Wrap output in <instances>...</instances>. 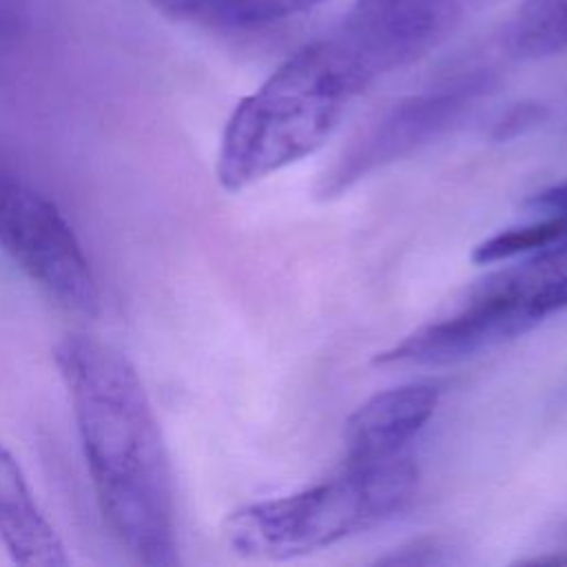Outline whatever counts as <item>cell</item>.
<instances>
[{
    "mask_svg": "<svg viewBox=\"0 0 567 567\" xmlns=\"http://www.w3.org/2000/svg\"><path fill=\"white\" fill-rule=\"evenodd\" d=\"M53 357L109 527L142 565H177L171 463L135 365L86 334H66Z\"/></svg>",
    "mask_w": 567,
    "mask_h": 567,
    "instance_id": "obj_1",
    "label": "cell"
},
{
    "mask_svg": "<svg viewBox=\"0 0 567 567\" xmlns=\"http://www.w3.org/2000/svg\"><path fill=\"white\" fill-rule=\"evenodd\" d=\"M374 82L337 29L303 44L230 113L217 151L219 186L239 193L312 155Z\"/></svg>",
    "mask_w": 567,
    "mask_h": 567,
    "instance_id": "obj_2",
    "label": "cell"
},
{
    "mask_svg": "<svg viewBox=\"0 0 567 567\" xmlns=\"http://www.w3.org/2000/svg\"><path fill=\"white\" fill-rule=\"evenodd\" d=\"M419 470L410 454L343 463L332 478L228 514L226 545L246 558L284 560L330 547L399 516L414 498Z\"/></svg>",
    "mask_w": 567,
    "mask_h": 567,
    "instance_id": "obj_3",
    "label": "cell"
},
{
    "mask_svg": "<svg viewBox=\"0 0 567 567\" xmlns=\"http://www.w3.org/2000/svg\"><path fill=\"white\" fill-rule=\"evenodd\" d=\"M567 308V237L472 288L463 306L381 352V365H441L516 339Z\"/></svg>",
    "mask_w": 567,
    "mask_h": 567,
    "instance_id": "obj_4",
    "label": "cell"
},
{
    "mask_svg": "<svg viewBox=\"0 0 567 567\" xmlns=\"http://www.w3.org/2000/svg\"><path fill=\"white\" fill-rule=\"evenodd\" d=\"M489 73L472 71L434 89L401 97L363 126L319 177L317 195L332 199L368 175L412 155L443 135L485 93Z\"/></svg>",
    "mask_w": 567,
    "mask_h": 567,
    "instance_id": "obj_5",
    "label": "cell"
},
{
    "mask_svg": "<svg viewBox=\"0 0 567 567\" xmlns=\"http://www.w3.org/2000/svg\"><path fill=\"white\" fill-rule=\"evenodd\" d=\"M0 248L69 310H97V281L71 224L35 188L0 175Z\"/></svg>",
    "mask_w": 567,
    "mask_h": 567,
    "instance_id": "obj_6",
    "label": "cell"
},
{
    "mask_svg": "<svg viewBox=\"0 0 567 567\" xmlns=\"http://www.w3.org/2000/svg\"><path fill=\"white\" fill-rule=\"evenodd\" d=\"M463 11L465 0H354L334 29L381 80L430 53Z\"/></svg>",
    "mask_w": 567,
    "mask_h": 567,
    "instance_id": "obj_7",
    "label": "cell"
},
{
    "mask_svg": "<svg viewBox=\"0 0 567 567\" xmlns=\"http://www.w3.org/2000/svg\"><path fill=\"white\" fill-rule=\"evenodd\" d=\"M432 383H405L363 401L346 423V463H372L405 452L439 405Z\"/></svg>",
    "mask_w": 567,
    "mask_h": 567,
    "instance_id": "obj_8",
    "label": "cell"
},
{
    "mask_svg": "<svg viewBox=\"0 0 567 567\" xmlns=\"http://www.w3.org/2000/svg\"><path fill=\"white\" fill-rule=\"evenodd\" d=\"M0 540L13 563L24 567H64L69 556L53 525L44 518L35 496L0 441Z\"/></svg>",
    "mask_w": 567,
    "mask_h": 567,
    "instance_id": "obj_9",
    "label": "cell"
},
{
    "mask_svg": "<svg viewBox=\"0 0 567 567\" xmlns=\"http://www.w3.org/2000/svg\"><path fill=\"white\" fill-rule=\"evenodd\" d=\"M501 47L514 60L567 51V0H523L505 22Z\"/></svg>",
    "mask_w": 567,
    "mask_h": 567,
    "instance_id": "obj_10",
    "label": "cell"
},
{
    "mask_svg": "<svg viewBox=\"0 0 567 567\" xmlns=\"http://www.w3.org/2000/svg\"><path fill=\"white\" fill-rule=\"evenodd\" d=\"M567 237V217L565 215H543L529 224L512 226L498 230L496 235L481 241L474 252L472 261L476 264H498L512 261L538 248L551 246Z\"/></svg>",
    "mask_w": 567,
    "mask_h": 567,
    "instance_id": "obj_11",
    "label": "cell"
},
{
    "mask_svg": "<svg viewBox=\"0 0 567 567\" xmlns=\"http://www.w3.org/2000/svg\"><path fill=\"white\" fill-rule=\"evenodd\" d=\"M323 2L326 0H208L199 22L221 29H264L312 11Z\"/></svg>",
    "mask_w": 567,
    "mask_h": 567,
    "instance_id": "obj_12",
    "label": "cell"
},
{
    "mask_svg": "<svg viewBox=\"0 0 567 567\" xmlns=\"http://www.w3.org/2000/svg\"><path fill=\"white\" fill-rule=\"evenodd\" d=\"M545 115V109L540 104H518L514 106L512 111H507L498 122H496V128H494V137L496 140H509V137H516L520 133H525L527 128L540 124Z\"/></svg>",
    "mask_w": 567,
    "mask_h": 567,
    "instance_id": "obj_13",
    "label": "cell"
},
{
    "mask_svg": "<svg viewBox=\"0 0 567 567\" xmlns=\"http://www.w3.org/2000/svg\"><path fill=\"white\" fill-rule=\"evenodd\" d=\"M146 2L173 20H197V22L208 4V0H146Z\"/></svg>",
    "mask_w": 567,
    "mask_h": 567,
    "instance_id": "obj_14",
    "label": "cell"
}]
</instances>
